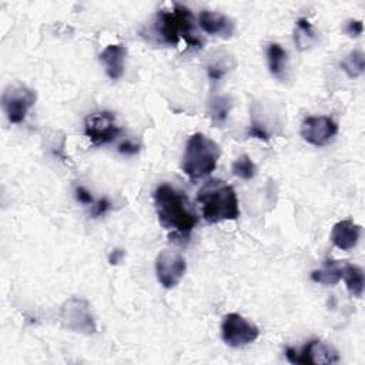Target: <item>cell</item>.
Returning a JSON list of instances; mask_svg holds the SVG:
<instances>
[{"instance_id":"obj_1","label":"cell","mask_w":365,"mask_h":365,"mask_svg":"<svg viewBox=\"0 0 365 365\" xmlns=\"http://www.w3.org/2000/svg\"><path fill=\"white\" fill-rule=\"evenodd\" d=\"M154 205L160 224L181 237H188L198 222L188 197L170 184H161L155 188Z\"/></svg>"},{"instance_id":"obj_2","label":"cell","mask_w":365,"mask_h":365,"mask_svg":"<svg viewBox=\"0 0 365 365\" xmlns=\"http://www.w3.org/2000/svg\"><path fill=\"white\" fill-rule=\"evenodd\" d=\"M204 220L210 224L234 221L240 217L238 198L234 188L222 180L207 181L197 192Z\"/></svg>"},{"instance_id":"obj_3","label":"cell","mask_w":365,"mask_h":365,"mask_svg":"<svg viewBox=\"0 0 365 365\" xmlns=\"http://www.w3.org/2000/svg\"><path fill=\"white\" fill-rule=\"evenodd\" d=\"M220 154V145L214 140L201 133H195L187 140L181 168L184 174L195 182L208 177L215 170Z\"/></svg>"},{"instance_id":"obj_4","label":"cell","mask_w":365,"mask_h":365,"mask_svg":"<svg viewBox=\"0 0 365 365\" xmlns=\"http://www.w3.org/2000/svg\"><path fill=\"white\" fill-rule=\"evenodd\" d=\"M154 30L167 44H178L181 40L192 47H200L201 44L194 34L192 13L182 4L175 3L171 10L158 11Z\"/></svg>"},{"instance_id":"obj_5","label":"cell","mask_w":365,"mask_h":365,"mask_svg":"<svg viewBox=\"0 0 365 365\" xmlns=\"http://www.w3.org/2000/svg\"><path fill=\"white\" fill-rule=\"evenodd\" d=\"M60 319L63 327L73 332L93 335L97 331L90 304L78 297H71L61 305Z\"/></svg>"},{"instance_id":"obj_6","label":"cell","mask_w":365,"mask_h":365,"mask_svg":"<svg viewBox=\"0 0 365 365\" xmlns=\"http://www.w3.org/2000/svg\"><path fill=\"white\" fill-rule=\"evenodd\" d=\"M34 103L36 93L21 83H10L1 94V106L7 120L13 124L23 123Z\"/></svg>"},{"instance_id":"obj_7","label":"cell","mask_w":365,"mask_h":365,"mask_svg":"<svg viewBox=\"0 0 365 365\" xmlns=\"http://www.w3.org/2000/svg\"><path fill=\"white\" fill-rule=\"evenodd\" d=\"M221 336L227 345L240 348L254 342L259 336V329L242 315L231 312L221 322Z\"/></svg>"},{"instance_id":"obj_8","label":"cell","mask_w":365,"mask_h":365,"mask_svg":"<svg viewBox=\"0 0 365 365\" xmlns=\"http://www.w3.org/2000/svg\"><path fill=\"white\" fill-rule=\"evenodd\" d=\"M285 356L292 364H335L339 361L338 351L319 339H312L307 342L299 351L288 346L285 349Z\"/></svg>"},{"instance_id":"obj_9","label":"cell","mask_w":365,"mask_h":365,"mask_svg":"<svg viewBox=\"0 0 365 365\" xmlns=\"http://www.w3.org/2000/svg\"><path fill=\"white\" fill-rule=\"evenodd\" d=\"M184 257L171 250H163L155 258V275L157 281L165 288L171 289L178 285L185 272Z\"/></svg>"},{"instance_id":"obj_10","label":"cell","mask_w":365,"mask_h":365,"mask_svg":"<svg viewBox=\"0 0 365 365\" xmlns=\"http://www.w3.org/2000/svg\"><path fill=\"white\" fill-rule=\"evenodd\" d=\"M120 131V127L115 124V115L110 111L90 114L84 123V133L93 145H101L114 141Z\"/></svg>"},{"instance_id":"obj_11","label":"cell","mask_w":365,"mask_h":365,"mask_svg":"<svg viewBox=\"0 0 365 365\" xmlns=\"http://www.w3.org/2000/svg\"><path fill=\"white\" fill-rule=\"evenodd\" d=\"M299 133L308 144L322 147L336 135L338 125L328 115H309L304 118Z\"/></svg>"},{"instance_id":"obj_12","label":"cell","mask_w":365,"mask_h":365,"mask_svg":"<svg viewBox=\"0 0 365 365\" xmlns=\"http://www.w3.org/2000/svg\"><path fill=\"white\" fill-rule=\"evenodd\" d=\"M198 24L202 31L211 36H220L228 38L232 36L235 30V24L232 19L220 13V11H210L202 10L198 16Z\"/></svg>"},{"instance_id":"obj_13","label":"cell","mask_w":365,"mask_h":365,"mask_svg":"<svg viewBox=\"0 0 365 365\" xmlns=\"http://www.w3.org/2000/svg\"><path fill=\"white\" fill-rule=\"evenodd\" d=\"M361 237V225L355 224L351 220H342L334 224L331 231V241L332 244L342 250L349 251L356 247Z\"/></svg>"},{"instance_id":"obj_14","label":"cell","mask_w":365,"mask_h":365,"mask_svg":"<svg viewBox=\"0 0 365 365\" xmlns=\"http://www.w3.org/2000/svg\"><path fill=\"white\" fill-rule=\"evenodd\" d=\"M127 48L121 44H108L100 54V61L104 64L106 74L111 80H118L124 74V60Z\"/></svg>"},{"instance_id":"obj_15","label":"cell","mask_w":365,"mask_h":365,"mask_svg":"<svg viewBox=\"0 0 365 365\" xmlns=\"http://www.w3.org/2000/svg\"><path fill=\"white\" fill-rule=\"evenodd\" d=\"M348 292L355 297L361 298L364 294V269L356 264H344L342 265V277Z\"/></svg>"},{"instance_id":"obj_16","label":"cell","mask_w":365,"mask_h":365,"mask_svg":"<svg viewBox=\"0 0 365 365\" xmlns=\"http://www.w3.org/2000/svg\"><path fill=\"white\" fill-rule=\"evenodd\" d=\"M267 58H268V67H269L271 74L274 77L282 80L288 70L287 51L278 43H271L267 48Z\"/></svg>"},{"instance_id":"obj_17","label":"cell","mask_w":365,"mask_h":365,"mask_svg":"<svg viewBox=\"0 0 365 365\" xmlns=\"http://www.w3.org/2000/svg\"><path fill=\"white\" fill-rule=\"evenodd\" d=\"M342 277V265H339L336 261L327 259L324 262V267L321 269H314L311 272V279L318 284L325 285H335L341 281Z\"/></svg>"},{"instance_id":"obj_18","label":"cell","mask_w":365,"mask_h":365,"mask_svg":"<svg viewBox=\"0 0 365 365\" xmlns=\"http://www.w3.org/2000/svg\"><path fill=\"white\" fill-rule=\"evenodd\" d=\"M317 40V33L312 27V24L307 19H298L295 21V30H294V41L298 50L304 51L309 46H312Z\"/></svg>"},{"instance_id":"obj_19","label":"cell","mask_w":365,"mask_h":365,"mask_svg":"<svg viewBox=\"0 0 365 365\" xmlns=\"http://www.w3.org/2000/svg\"><path fill=\"white\" fill-rule=\"evenodd\" d=\"M341 68L346 73L348 77L356 78L364 73L365 68V56L361 50H354L351 51L342 61H341Z\"/></svg>"},{"instance_id":"obj_20","label":"cell","mask_w":365,"mask_h":365,"mask_svg":"<svg viewBox=\"0 0 365 365\" xmlns=\"http://www.w3.org/2000/svg\"><path fill=\"white\" fill-rule=\"evenodd\" d=\"M231 170H232L234 175H237L238 178H242V180H251L257 174V167H255L254 161L247 154L240 155L232 163Z\"/></svg>"},{"instance_id":"obj_21","label":"cell","mask_w":365,"mask_h":365,"mask_svg":"<svg viewBox=\"0 0 365 365\" xmlns=\"http://www.w3.org/2000/svg\"><path fill=\"white\" fill-rule=\"evenodd\" d=\"M231 110V101L228 97H217L211 101V115L214 121L222 123L225 121L228 113Z\"/></svg>"},{"instance_id":"obj_22","label":"cell","mask_w":365,"mask_h":365,"mask_svg":"<svg viewBox=\"0 0 365 365\" xmlns=\"http://www.w3.org/2000/svg\"><path fill=\"white\" fill-rule=\"evenodd\" d=\"M344 31H345L349 37H358V36L362 34V31H364L362 21H361V20H349V21H346V24H345V27H344Z\"/></svg>"},{"instance_id":"obj_23","label":"cell","mask_w":365,"mask_h":365,"mask_svg":"<svg viewBox=\"0 0 365 365\" xmlns=\"http://www.w3.org/2000/svg\"><path fill=\"white\" fill-rule=\"evenodd\" d=\"M207 73H208V77H210L212 81H217V80H220V78L224 76L225 67L221 66L220 63H214V64H210V66L207 67Z\"/></svg>"},{"instance_id":"obj_24","label":"cell","mask_w":365,"mask_h":365,"mask_svg":"<svg viewBox=\"0 0 365 365\" xmlns=\"http://www.w3.org/2000/svg\"><path fill=\"white\" fill-rule=\"evenodd\" d=\"M76 197L80 202L83 204H94V200H93V195L84 188V187H77L76 190Z\"/></svg>"},{"instance_id":"obj_25","label":"cell","mask_w":365,"mask_h":365,"mask_svg":"<svg viewBox=\"0 0 365 365\" xmlns=\"http://www.w3.org/2000/svg\"><path fill=\"white\" fill-rule=\"evenodd\" d=\"M110 208V202L106 200V198H101L100 201H97L96 204H94V215L96 217H100V215H103V214H106V211Z\"/></svg>"},{"instance_id":"obj_26","label":"cell","mask_w":365,"mask_h":365,"mask_svg":"<svg viewBox=\"0 0 365 365\" xmlns=\"http://www.w3.org/2000/svg\"><path fill=\"white\" fill-rule=\"evenodd\" d=\"M118 151H120V153H123V154H135V153L138 151V145L131 144L130 141H125V143L120 144Z\"/></svg>"},{"instance_id":"obj_27","label":"cell","mask_w":365,"mask_h":365,"mask_svg":"<svg viewBox=\"0 0 365 365\" xmlns=\"http://www.w3.org/2000/svg\"><path fill=\"white\" fill-rule=\"evenodd\" d=\"M124 251L123 250H120V248H115V250H113L111 251V254H110V257H108V262L111 264V265H114V264H118L123 258H124Z\"/></svg>"}]
</instances>
